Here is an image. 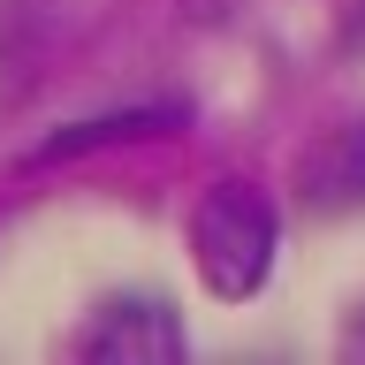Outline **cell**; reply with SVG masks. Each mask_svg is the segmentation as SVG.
I'll use <instances>...</instances> for the list:
<instances>
[{
  "instance_id": "4",
  "label": "cell",
  "mask_w": 365,
  "mask_h": 365,
  "mask_svg": "<svg viewBox=\"0 0 365 365\" xmlns=\"http://www.w3.org/2000/svg\"><path fill=\"white\" fill-rule=\"evenodd\" d=\"M168 130H182V107H114V114L53 130L38 145V160H76V153H99V145H137V137H168Z\"/></svg>"
},
{
  "instance_id": "5",
  "label": "cell",
  "mask_w": 365,
  "mask_h": 365,
  "mask_svg": "<svg viewBox=\"0 0 365 365\" xmlns=\"http://www.w3.org/2000/svg\"><path fill=\"white\" fill-rule=\"evenodd\" d=\"M342 358H365V304L342 319Z\"/></svg>"
},
{
  "instance_id": "3",
  "label": "cell",
  "mask_w": 365,
  "mask_h": 365,
  "mask_svg": "<svg viewBox=\"0 0 365 365\" xmlns=\"http://www.w3.org/2000/svg\"><path fill=\"white\" fill-rule=\"evenodd\" d=\"M297 198L319 221L365 213V122H335L327 137H312L297 153Z\"/></svg>"
},
{
  "instance_id": "2",
  "label": "cell",
  "mask_w": 365,
  "mask_h": 365,
  "mask_svg": "<svg viewBox=\"0 0 365 365\" xmlns=\"http://www.w3.org/2000/svg\"><path fill=\"white\" fill-rule=\"evenodd\" d=\"M76 358H122V365H175L182 350H190V335H182V312L168 304V297L153 289H122L107 297L99 312L76 327V342H68Z\"/></svg>"
},
{
  "instance_id": "1",
  "label": "cell",
  "mask_w": 365,
  "mask_h": 365,
  "mask_svg": "<svg viewBox=\"0 0 365 365\" xmlns=\"http://www.w3.org/2000/svg\"><path fill=\"white\" fill-rule=\"evenodd\" d=\"M274 251H282V213L259 182L221 175L190 213V259H198V282L221 304H244V297L267 289Z\"/></svg>"
}]
</instances>
